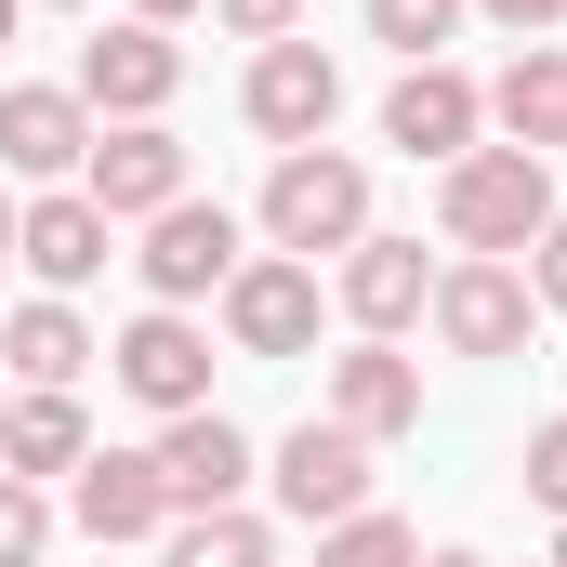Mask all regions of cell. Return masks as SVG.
Masks as SVG:
<instances>
[{
    "mask_svg": "<svg viewBox=\"0 0 567 567\" xmlns=\"http://www.w3.org/2000/svg\"><path fill=\"white\" fill-rule=\"evenodd\" d=\"M278 502L303 515V528L370 515V435H357V423H290L278 435Z\"/></svg>",
    "mask_w": 567,
    "mask_h": 567,
    "instance_id": "cell-8",
    "label": "cell"
},
{
    "mask_svg": "<svg viewBox=\"0 0 567 567\" xmlns=\"http://www.w3.org/2000/svg\"><path fill=\"white\" fill-rule=\"evenodd\" d=\"M317 567H423V542H410L396 515H343V528L317 542Z\"/></svg>",
    "mask_w": 567,
    "mask_h": 567,
    "instance_id": "cell-23",
    "label": "cell"
},
{
    "mask_svg": "<svg viewBox=\"0 0 567 567\" xmlns=\"http://www.w3.org/2000/svg\"><path fill=\"white\" fill-rule=\"evenodd\" d=\"M435 212H449V238H462V251L515 265V251L555 225V158H528V145H462V158H449V185H435Z\"/></svg>",
    "mask_w": 567,
    "mask_h": 567,
    "instance_id": "cell-1",
    "label": "cell"
},
{
    "mask_svg": "<svg viewBox=\"0 0 567 567\" xmlns=\"http://www.w3.org/2000/svg\"><path fill=\"white\" fill-rule=\"evenodd\" d=\"M423 303H435L423 238H357V251H343V317H357V343H396Z\"/></svg>",
    "mask_w": 567,
    "mask_h": 567,
    "instance_id": "cell-14",
    "label": "cell"
},
{
    "mask_svg": "<svg viewBox=\"0 0 567 567\" xmlns=\"http://www.w3.org/2000/svg\"><path fill=\"white\" fill-rule=\"evenodd\" d=\"M0 265H13V198H0Z\"/></svg>",
    "mask_w": 567,
    "mask_h": 567,
    "instance_id": "cell-30",
    "label": "cell"
},
{
    "mask_svg": "<svg viewBox=\"0 0 567 567\" xmlns=\"http://www.w3.org/2000/svg\"><path fill=\"white\" fill-rule=\"evenodd\" d=\"M475 13H488V27H515V40H542V27H555L567 0H475Z\"/></svg>",
    "mask_w": 567,
    "mask_h": 567,
    "instance_id": "cell-28",
    "label": "cell"
},
{
    "mask_svg": "<svg viewBox=\"0 0 567 567\" xmlns=\"http://www.w3.org/2000/svg\"><path fill=\"white\" fill-rule=\"evenodd\" d=\"M172 567H278V542H265V515L225 502V515H185L172 528Z\"/></svg>",
    "mask_w": 567,
    "mask_h": 567,
    "instance_id": "cell-21",
    "label": "cell"
},
{
    "mask_svg": "<svg viewBox=\"0 0 567 567\" xmlns=\"http://www.w3.org/2000/svg\"><path fill=\"white\" fill-rule=\"evenodd\" d=\"M423 567H488V555H423Z\"/></svg>",
    "mask_w": 567,
    "mask_h": 567,
    "instance_id": "cell-31",
    "label": "cell"
},
{
    "mask_svg": "<svg viewBox=\"0 0 567 567\" xmlns=\"http://www.w3.org/2000/svg\"><path fill=\"white\" fill-rule=\"evenodd\" d=\"M225 343H238V357H303V343H317V265H290V251L238 265V278H225Z\"/></svg>",
    "mask_w": 567,
    "mask_h": 567,
    "instance_id": "cell-9",
    "label": "cell"
},
{
    "mask_svg": "<svg viewBox=\"0 0 567 567\" xmlns=\"http://www.w3.org/2000/svg\"><path fill=\"white\" fill-rule=\"evenodd\" d=\"M488 120H502V145H528V158L567 145V53H555V40H528V53L488 80Z\"/></svg>",
    "mask_w": 567,
    "mask_h": 567,
    "instance_id": "cell-19",
    "label": "cell"
},
{
    "mask_svg": "<svg viewBox=\"0 0 567 567\" xmlns=\"http://www.w3.org/2000/svg\"><path fill=\"white\" fill-rule=\"evenodd\" d=\"M265 238H278L290 265L357 251V238H370V172H357L343 145H290L278 172H265Z\"/></svg>",
    "mask_w": 567,
    "mask_h": 567,
    "instance_id": "cell-2",
    "label": "cell"
},
{
    "mask_svg": "<svg viewBox=\"0 0 567 567\" xmlns=\"http://www.w3.org/2000/svg\"><path fill=\"white\" fill-rule=\"evenodd\" d=\"M449 27H462V0H370V40H396L410 66H435V53H449Z\"/></svg>",
    "mask_w": 567,
    "mask_h": 567,
    "instance_id": "cell-22",
    "label": "cell"
},
{
    "mask_svg": "<svg viewBox=\"0 0 567 567\" xmlns=\"http://www.w3.org/2000/svg\"><path fill=\"white\" fill-rule=\"evenodd\" d=\"M238 106H251V133L290 158V145H317L330 120H343V66H330L317 40H265V53H251V93H238Z\"/></svg>",
    "mask_w": 567,
    "mask_h": 567,
    "instance_id": "cell-4",
    "label": "cell"
},
{
    "mask_svg": "<svg viewBox=\"0 0 567 567\" xmlns=\"http://www.w3.org/2000/svg\"><path fill=\"white\" fill-rule=\"evenodd\" d=\"M66 13H80V0H66Z\"/></svg>",
    "mask_w": 567,
    "mask_h": 567,
    "instance_id": "cell-34",
    "label": "cell"
},
{
    "mask_svg": "<svg viewBox=\"0 0 567 567\" xmlns=\"http://www.w3.org/2000/svg\"><path fill=\"white\" fill-rule=\"evenodd\" d=\"M528 251H542V265H528V290H542V303H567V212L542 225V238H528Z\"/></svg>",
    "mask_w": 567,
    "mask_h": 567,
    "instance_id": "cell-27",
    "label": "cell"
},
{
    "mask_svg": "<svg viewBox=\"0 0 567 567\" xmlns=\"http://www.w3.org/2000/svg\"><path fill=\"white\" fill-rule=\"evenodd\" d=\"M172 80H185L172 27H106V40H80V106H106V120H158Z\"/></svg>",
    "mask_w": 567,
    "mask_h": 567,
    "instance_id": "cell-11",
    "label": "cell"
},
{
    "mask_svg": "<svg viewBox=\"0 0 567 567\" xmlns=\"http://www.w3.org/2000/svg\"><path fill=\"white\" fill-rule=\"evenodd\" d=\"M212 13H225L238 40H290V27H303V0H212Z\"/></svg>",
    "mask_w": 567,
    "mask_h": 567,
    "instance_id": "cell-26",
    "label": "cell"
},
{
    "mask_svg": "<svg viewBox=\"0 0 567 567\" xmlns=\"http://www.w3.org/2000/svg\"><path fill=\"white\" fill-rule=\"evenodd\" d=\"M528 502H555V515H567V423L528 435Z\"/></svg>",
    "mask_w": 567,
    "mask_h": 567,
    "instance_id": "cell-25",
    "label": "cell"
},
{
    "mask_svg": "<svg viewBox=\"0 0 567 567\" xmlns=\"http://www.w3.org/2000/svg\"><path fill=\"white\" fill-rule=\"evenodd\" d=\"M80 462H93L80 396H13V410H0V475H27V488H40V475H80Z\"/></svg>",
    "mask_w": 567,
    "mask_h": 567,
    "instance_id": "cell-20",
    "label": "cell"
},
{
    "mask_svg": "<svg viewBox=\"0 0 567 567\" xmlns=\"http://www.w3.org/2000/svg\"><path fill=\"white\" fill-rule=\"evenodd\" d=\"M158 488H172V515H225L238 488H251V435L225 423V410H185V423H158Z\"/></svg>",
    "mask_w": 567,
    "mask_h": 567,
    "instance_id": "cell-10",
    "label": "cell"
},
{
    "mask_svg": "<svg viewBox=\"0 0 567 567\" xmlns=\"http://www.w3.org/2000/svg\"><path fill=\"white\" fill-rule=\"evenodd\" d=\"M330 423H357L370 449H383V435H410V423H423V370H410L396 343H357V357H330Z\"/></svg>",
    "mask_w": 567,
    "mask_h": 567,
    "instance_id": "cell-16",
    "label": "cell"
},
{
    "mask_svg": "<svg viewBox=\"0 0 567 567\" xmlns=\"http://www.w3.org/2000/svg\"><path fill=\"white\" fill-rule=\"evenodd\" d=\"M528 303H542V290L515 278V265H488V251H462V265H449V278H435V343H449V357H515V343H528Z\"/></svg>",
    "mask_w": 567,
    "mask_h": 567,
    "instance_id": "cell-7",
    "label": "cell"
},
{
    "mask_svg": "<svg viewBox=\"0 0 567 567\" xmlns=\"http://www.w3.org/2000/svg\"><path fill=\"white\" fill-rule=\"evenodd\" d=\"M80 528H93V542H145V528H172V488H158L145 449H93V462H80Z\"/></svg>",
    "mask_w": 567,
    "mask_h": 567,
    "instance_id": "cell-18",
    "label": "cell"
},
{
    "mask_svg": "<svg viewBox=\"0 0 567 567\" xmlns=\"http://www.w3.org/2000/svg\"><path fill=\"white\" fill-rule=\"evenodd\" d=\"M145 290H158V303H198V290H225L238 278V265H251V251H238V212H225V198H172V212H158V225H145Z\"/></svg>",
    "mask_w": 567,
    "mask_h": 567,
    "instance_id": "cell-6",
    "label": "cell"
},
{
    "mask_svg": "<svg viewBox=\"0 0 567 567\" xmlns=\"http://www.w3.org/2000/svg\"><path fill=\"white\" fill-rule=\"evenodd\" d=\"M0 357H13V383H27V396H80V370H93L106 343L40 290V303H13V317H0Z\"/></svg>",
    "mask_w": 567,
    "mask_h": 567,
    "instance_id": "cell-17",
    "label": "cell"
},
{
    "mask_svg": "<svg viewBox=\"0 0 567 567\" xmlns=\"http://www.w3.org/2000/svg\"><path fill=\"white\" fill-rule=\"evenodd\" d=\"M40 555H53V502L27 475H0V567H40Z\"/></svg>",
    "mask_w": 567,
    "mask_h": 567,
    "instance_id": "cell-24",
    "label": "cell"
},
{
    "mask_svg": "<svg viewBox=\"0 0 567 567\" xmlns=\"http://www.w3.org/2000/svg\"><path fill=\"white\" fill-rule=\"evenodd\" d=\"M120 396H145L158 423H185V410H212V343H198V317L185 303H145L133 330H120Z\"/></svg>",
    "mask_w": 567,
    "mask_h": 567,
    "instance_id": "cell-3",
    "label": "cell"
},
{
    "mask_svg": "<svg viewBox=\"0 0 567 567\" xmlns=\"http://www.w3.org/2000/svg\"><path fill=\"white\" fill-rule=\"evenodd\" d=\"M13 13H27V0H0V40H13Z\"/></svg>",
    "mask_w": 567,
    "mask_h": 567,
    "instance_id": "cell-32",
    "label": "cell"
},
{
    "mask_svg": "<svg viewBox=\"0 0 567 567\" xmlns=\"http://www.w3.org/2000/svg\"><path fill=\"white\" fill-rule=\"evenodd\" d=\"M80 198H93L106 225H158V212L185 198V145L158 133V120H120V133H93V158H80Z\"/></svg>",
    "mask_w": 567,
    "mask_h": 567,
    "instance_id": "cell-5",
    "label": "cell"
},
{
    "mask_svg": "<svg viewBox=\"0 0 567 567\" xmlns=\"http://www.w3.org/2000/svg\"><path fill=\"white\" fill-rule=\"evenodd\" d=\"M475 120H488V93H475L462 66H410V80L383 93V145H410V158H435V172L475 145Z\"/></svg>",
    "mask_w": 567,
    "mask_h": 567,
    "instance_id": "cell-15",
    "label": "cell"
},
{
    "mask_svg": "<svg viewBox=\"0 0 567 567\" xmlns=\"http://www.w3.org/2000/svg\"><path fill=\"white\" fill-rule=\"evenodd\" d=\"M106 238H120V225H106V212H93L80 185H53L40 212H13V265L53 290V303H66L80 278H106Z\"/></svg>",
    "mask_w": 567,
    "mask_h": 567,
    "instance_id": "cell-12",
    "label": "cell"
},
{
    "mask_svg": "<svg viewBox=\"0 0 567 567\" xmlns=\"http://www.w3.org/2000/svg\"><path fill=\"white\" fill-rule=\"evenodd\" d=\"M80 158H93V106H80L66 80H13V93H0V172H40V185H53V172H80Z\"/></svg>",
    "mask_w": 567,
    "mask_h": 567,
    "instance_id": "cell-13",
    "label": "cell"
},
{
    "mask_svg": "<svg viewBox=\"0 0 567 567\" xmlns=\"http://www.w3.org/2000/svg\"><path fill=\"white\" fill-rule=\"evenodd\" d=\"M555 567H567V528H555Z\"/></svg>",
    "mask_w": 567,
    "mask_h": 567,
    "instance_id": "cell-33",
    "label": "cell"
},
{
    "mask_svg": "<svg viewBox=\"0 0 567 567\" xmlns=\"http://www.w3.org/2000/svg\"><path fill=\"white\" fill-rule=\"evenodd\" d=\"M185 13H198V0H133V27H185Z\"/></svg>",
    "mask_w": 567,
    "mask_h": 567,
    "instance_id": "cell-29",
    "label": "cell"
}]
</instances>
